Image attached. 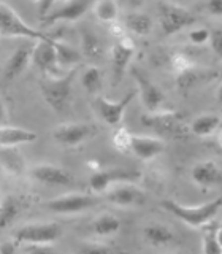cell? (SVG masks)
<instances>
[{"mask_svg":"<svg viewBox=\"0 0 222 254\" xmlns=\"http://www.w3.org/2000/svg\"><path fill=\"white\" fill-rule=\"evenodd\" d=\"M124 26L127 30H130L135 35L146 37L151 34V30H153V19L145 13L133 11V13H127L124 16Z\"/></svg>","mask_w":222,"mask_h":254,"instance_id":"603a6c76","label":"cell"},{"mask_svg":"<svg viewBox=\"0 0 222 254\" xmlns=\"http://www.w3.org/2000/svg\"><path fill=\"white\" fill-rule=\"evenodd\" d=\"M81 53L84 58L97 61L103 56V46L100 38L89 29L81 30Z\"/></svg>","mask_w":222,"mask_h":254,"instance_id":"d4e9b609","label":"cell"},{"mask_svg":"<svg viewBox=\"0 0 222 254\" xmlns=\"http://www.w3.org/2000/svg\"><path fill=\"white\" fill-rule=\"evenodd\" d=\"M162 206L166 211H170L173 216L184 221L190 227H203L218 214L219 208L222 206V197L200 206H186L171 200V198H166V200H162Z\"/></svg>","mask_w":222,"mask_h":254,"instance_id":"7a4b0ae2","label":"cell"},{"mask_svg":"<svg viewBox=\"0 0 222 254\" xmlns=\"http://www.w3.org/2000/svg\"><path fill=\"white\" fill-rule=\"evenodd\" d=\"M70 2H73V0H42V2H40V18L46 16L50 11L56 10V8L68 5Z\"/></svg>","mask_w":222,"mask_h":254,"instance_id":"e575fe53","label":"cell"},{"mask_svg":"<svg viewBox=\"0 0 222 254\" xmlns=\"http://www.w3.org/2000/svg\"><path fill=\"white\" fill-rule=\"evenodd\" d=\"M221 75H222V71H221Z\"/></svg>","mask_w":222,"mask_h":254,"instance_id":"f5cc1de1","label":"cell"},{"mask_svg":"<svg viewBox=\"0 0 222 254\" xmlns=\"http://www.w3.org/2000/svg\"><path fill=\"white\" fill-rule=\"evenodd\" d=\"M0 161L14 175L22 172V159L21 156H18V153L13 148H3V151H0Z\"/></svg>","mask_w":222,"mask_h":254,"instance_id":"1f68e13d","label":"cell"},{"mask_svg":"<svg viewBox=\"0 0 222 254\" xmlns=\"http://www.w3.org/2000/svg\"><path fill=\"white\" fill-rule=\"evenodd\" d=\"M208 10L216 14V16H222V0H210L208 3Z\"/></svg>","mask_w":222,"mask_h":254,"instance_id":"b9f144b4","label":"cell"},{"mask_svg":"<svg viewBox=\"0 0 222 254\" xmlns=\"http://www.w3.org/2000/svg\"><path fill=\"white\" fill-rule=\"evenodd\" d=\"M132 76L135 79V83H137V91L140 94L141 105L145 107L148 113H154V111L161 110L165 102V95L161 87L151 81L140 68H133Z\"/></svg>","mask_w":222,"mask_h":254,"instance_id":"9c48e42d","label":"cell"},{"mask_svg":"<svg viewBox=\"0 0 222 254\" xmlns=\"http://www.w3.org/2000/svg\"><path fill=\"white\" fill-rule=\"evenodd\" d=\"M38 135L32 130L14 126H0V148H14L18 145H26L37 140Z\"/></svg>","mask_w":222,"mask_h":254,"instance_id":"ffe728a7","label":"cell"},{"mask_svg":"<svg viewBox=\"0 0 222 254\" xmlns=\"http://www.w3.org/2000/svg\"><path fill=\"white\" fill-rule=\"evenodd\" d=\"M221 121L222 118L218 115H202L195 118L189 126V130L192 132L197 137H210L214 132H216L221 127Z\"/></svg>","mask_w":222,"mask_h":254,"instance_id":"7402d4cb","label":"cell"},{"mask_svg":"<svg viewBox=\"0 0 222 254\" xmlns=\"http://www.w3.org/2000/svg\"><path fill=\"white\" fill-rule=\"evenodd\" d=\"M200 81V73L197 71V68L186 70L182 73L174 75V83L181 94H187L189 91H192V87Z\"/></svg>","mask_w":222,"mask_h":254,"instance_id":"f546056e","label":"cell"},{"mask_svg":"<svg viewBox=\"0 0 222 254\" xmlns=\"http://www.w3.org/2000/svg\"><path fill=\"white\" fill-rule=\"evenodd\" d=\"M143 237L151 246H166L171 245L174 242V235L171 232V229L165 224H148L143 229Z\"/></svg>","mask_w":222,"mask_h":254,"instance_id":"44dd1931","label":"cell"},{"mask_svg":"<svg viewBox=\"0 0 222 254\" xmlns=\"http://www.w3.org/2000/svg\"><path fill=\"white\" fill-rule=\"evenodd\" d=\"M190 177H192L197 186H200L203 189L216 188L222 185V170L213 161H203L195 164L192 172H190Z\"/></svg>","mask_w":222,"mask_h":254,"instance_id":"e0dca14e","label":"cell"},{"mask_svg":"<svg viewBox=\"0 0 222 254\" xmlns=\"http://www.w3.org/2000/svg\"><path fill=\"white\" fill-rule=\"evenodd\" d=\"M32 64L43 71V75L57 73V54L54 48V38L48 37L45 40H37L32 53Z\"/></svg>","mask_w":222,"mask_h":254,"instance_id":"7c38bea8","label":"cell"},{"mask_svg":"<svg viewBox=\"0 0 222 254\" xmlns=\"http://www.w3.org/2000/svg\"><path fill=\"white\" fill-rule=\"evenodd\" d=\"M219 129H222V121H221V127H219Z\"/></svg>","mask_w":222,"mask_h":254,"instance_id":"f907efd6","label":"cell"},{"mask_svg":"<svg viewBox=\"0 0 222 254\" xmlns=\"http://www.w3.org/2000/svg\"><path fill=\"white\" fill-rule=\"evenodd\" d=\"M218 102L222 105V83H221L219 87H218Z\"/></svg>","mask_w":222,"mask_h":254,"instance_id":"bcb514c9","label":"cell"},{"mask_svg":"<svg viewBox=\"0 0 222 254\" xmlns=\"http://www.w3.org/2000/svg\"><path fill=\"white\" fill-rule=\"evenodd\" d=\"M168 64H170V70L174 75L182 73V71H186V70L195 68V62L190 59V56H187L186 53H179V51L173 53L170 56Z\"/></svg>","mask_w":222,"mask_h":254,"instance_id":"4dcf8cb0","label":"cell"},{"mask_svg":"<svg viewBox=\"0 0 222 254\" xmlns=\"http://www.w3.org/2000/svg\"><path fill=\"white\" fill-rule=\"evenodd\" d=\"M87 164H89V169H92L94 172H97V170H99V164H97V162H94V161H89V162H87Z\"/></svg>","mask_w":222,"mask_h":254,"instance_id":"f6af8a7d","label":"cell"},{"mask_svg":"<svg viewBox=\"0 0 222 254\" xmlns=\"http://www.w3.org/2000/svg\"><path fill=\"white\" fill-rule=\"evenodd\" d=\"M97 132L95 126L92 124H86V123H67V124H60L54 129L53 137L54 140L60 143L63 146L73 148L78 146L79 143H83L89 137Z\"/></svg>","mask_w":222,"mask_h":254,"instance_id":"30bf717a","label":"cell"},{"mask_svg":"<svg viewBox=\"0 0 222 254\" xmlns=\"http://www.w3.org/2000/svg\"><path fill=\"white\" fill-rule=\"evenodd\" d=\"M32 53H34V46L30 45H22L16 48L10 56V59L5 64V79L10 81V79L24 73L32 62Z\"/></svg>","mask_w":222,"mask_h":254,"instance_id":"d6986e66","label":"cell"},{"mask_svg":"<svg viewBox=\"0 0 222 254\" xmlns=\"http://www.w3.org/2000/svg\"><path fill=\"white\" fill-rule=\"evenodd\" d=\"M143 2H145V0H129V3H130L132 8H140L143 5Z\"/></svg>","mask_w":222,"mask_h":254,"instance_id":"ee69618b","label":"cell"},{"mask_svg":"<svg viewBox=\"0 0 222 254\" xmlns=\"http://www.w3.org/2000/svg\"><path fill=\"white\" fill-rule=\"evenodd\" d=\"M135 54V43L129 35L117 38L111 48V59H113V84L122 81L127 67Z\"/></svg>","mask_w":222,"mask_h":254,"instance_id":"8fae6325","label":"cell"},{"mask_svg":"<svg viewBox=\"0 0 222 254\" xmlns=\"http://www.w3.org/2000/svg\"><path fill=\"white\" fill-rule=\"evenodd\" d=\"M121 221H119L114 214H100V216L92 222V230L99 237H110L114 235L121 230Z\"/></svg>","mask_w":222,"mask_h":254,"instance_id":"4316f807","label":"cell"},{"mask_svg":"<svg viewBox=\"0 0 222 254\" xmlns=\"http://www.w3.org/2000/svg\"><path fill=\"white\" fill-rule=\"evenodd\" d=\"M0 37H24L34 38L37 42V40H45L50 35L32 29L11 6H8L6 3H0Z\"/></svg>","mask_w":222,"mask_h":254,"instance_id":"5b68a950","label":"cell"},{"mask_svg":"<svg viewBox=\"0 0 222 254\" xmlns=\"http://www.w3.org/2000/svg\"><path fill=\"white\" fill-rule=\"evenodd\" d=\"M19 250L24 253H51L54 251L53 243H22V246H19Z\"/></svg>","mask_w":222,"mask_h":254,"instance_id":"8d00e7d4","label":"cell"},{"mask_svg":"<svg viewBox=\"0 0 222 254\" xmlns=\"http://www.w3.org/2000/svg\"><path fill=\"white\" fill-rule=\"evenodd\" d=\"M56 54H57V62L60 67H78V64L83 61V53L75 50L73 46L60 42V40H54Z\"/></svg>","mask_w":222,"mask_h":254,"instance_id":"cb8c5ba5","label":"cell"},{"mask_svg":"<svg viewBox=\"0 0 222 254\" xmlns=\"http://www.w3.org/2000/svg\"><path fill=\"white\" fill-rule=\"evenodd\" d=\"M6 118H8V113H6L5 103H3V100H2V99H0V126L6 123Z\"/></svg>","mask_w":222,"mask_h":254,"instance_id":"7bdbcfd3","label":"cell"},{"mask_svg":"<svg viewBox=\"0 0 222 254\" xmlns=\"http://www.w3.org/2000/svg\"><path fill=\"white\" fill-rule=\"evenodd\" d=\"M125 26H124V24H119V22H111V26H110V34L111 35H113L116 40L117 38H121V37H124V35H127L125 34Z\"/></svg>","mask_w":222,"mask_h":254,"instance_id":"ab89813d","label":"cell"},{"mask_svg":"<svg viewBox=\"0 0 222 254\" xmlns=\"http://www.w3.org/2000/svg\"><path fill=\"white\" fill-rule=\"evenodd\" d=\"M76 73L78 67L71 68L63 76L45 75L40 79V91H42L43 99L54 111H63L68 107V102L71 97V87H73Z\"/></svg>","mask_w":222,"mask_h":254,"instance_id":"6da1fadb","label":"cell"},{"mask_svg":"<svg viewBox=\"0 0 222 254\" xmlns=\"http://www.w3.org/2000/svg\"><path fill=\"white\" fill-rule=\"evenodd\" d=\"M202 251L205 254H218L222 253V246L218 240V229L216 227H208L203 234V246Z\"/></svg>","mask_w":222,"mask_h":254,"instance_id":"d6a6232c","label":"cell"},{"mask_svg":"<svg viewBox=\"0 0 222 254\" xmlns=\"http://www.w3.org/2000/svg\"><path fill=\"white\" fill-rule=\"evenodd\" d=\"M0 202H2V198H0Z\"/></svg>","mask_w":222,"mask_h":254,"instance_id":"816d5d0a","label":"cell"},{"mask_svg":"<svg viewBox=\"0 0 222 254\" xmlns=\"http://www.w3.org/2000/svg\"><path fill=\"white\" fill-rule=\"evenodd\" d=\"M94 13L99 21L111 24L117 18V3L114 0H97L94 5Z\"/></svg>","mask_w":222,"mask_h":254,"instance_id":"f1b7e54d","label":"cell"},{"mask_svg":"<svg viewBox=\"0 0 222 254\" xmlns=\"http://www.w3.org/2000/svg\"><path fill=\"white\" fill-rule=\"evenodd\" d=\"M216 143H218V146H219V149L222 151V129H221V133L218 135V138H216Z\"/></svg>","mask_w":222,"mask_h":254,"instance_id":"7dc6e473","label":"cell"},{"mask_svg":"<svg viewBox=\"0 0 222 254\" xmlns=\"http://www.w3.org/2000/svg\"><path fill=\"white\" fill-rule=\"evenodd\" d=\"M218 240H219V243H221V246H222V227L218 230Z\"/></svg>","mask_w":222,"mask_h":254,"instance_id":"c3c4849f","label":"cell"},{"mask_svg":"<svg viewBox=\"0 0 222 254\" xmlns=\"http://www.w3.org/2000/svg\"><path fill=\"white\" fill-rule=\"evenodd\" d=\"M140 178L138 170H125V169H108V170H97L92 173L89 180V186L95 192H103L110 189L116 183L121 181H132Z\"/></svg>","mask_w":222,"mask_h":254,"instance_id":"9a60e30c","label":"cell"},{"mask_svg":"<svg viewBox=\"0 0 222 254\" xmlns=\"http://www.w3.org/2000/svg\"><path fill=\"white\" fill-rule=\"evenodd\" d=\"M111 143L117 151H130V143H132V133L125 129V127H116V130L113 132V137H111Z\"/></svg>","mask_w":222,"mask_h":254,"instance_id":"836d02e7","label":"cell"},{"mask_svg":"<svg viewBox=\"0 0 222 254\" xmlns=\"http://www.w3.org/2000/svg\"><path fill=\"white\" fill-rule=\"evenodd\" d=\"M19 250V245L16 242H2L0 243V254H11Z\"/></svg>","mask_w":222,"mask_h":254,"instance_id":"60d3db41","label":"cell"},{"mask_svg":"<svg viewBox=\"0 0 222 254\" xmlns=\"http://www.w3.org/2000/svg\"><path fill=\"white\" fill-rule=\"evenodd\" d=\"M102 83H103V76L99 67L89 65L81 75V84L84 89L89 94H97L102 91Z\"/></svg>","mask_w":222,"mask_h":254,"instance_id":"83f0119b","label":"cell"},{"mask_svg":"<svg viewBox=\"0 0 222 254\" xmlns=\"http://www.w3.org/2000/svg\"><path fill=\"white\" fill-rule=\"evenodd\" d=\"M157 16L164 37L178 34L179 30L187 29L197 22V16L192 11L170 2H161L157 5Z\"/></svg>","mask_w":222,"mask_h":254,"instance_id":"277c9868","label":"cell"},{"mask_svg":"<svg viewBox=\"0 0 222 254\" xmlns=\"http://www.w3.org/2000/svg\"><path fill=\"white\" fill-rule=\"evenodd\" d=\"M89 6H91V0H73L68 5L56 8V10L50 11L46 16H42L40 18V24H42V27H50L60 21H78L87 13Z\"/></svg>","mask_w":222,"mask_h":254,"instance_id":"4fadbf2b","label":"cell"},{"mask_svg":"<svg viewBox=\"0 0 222 254\" xmlns=\"http://www.w3.org/2000/svg\"><path fill=\"white\" fill-rule=\"evenodd\" d=\"M107 198L111 203L119 206H132V205H141L145 202L146 195L138 186L132 185L130 181H121L108 189Z\"/></svg>","mask_w":222,"mask_h":254,"instance_id":"2e32d148","label":"cell"},{"mask_svg":"<svg viewBox=\"0 0 222 254\" xmlns=\"http://www.w3.org/2000/svg\"><path fill=\"white\" fill-rule=\"evenodd\" d=\"M210 43H211L213 51L216 53L219 58L222 59V27H218V29H213L211 30Z\"/></svg>","mask_w":222,"mask_h":254,"instance_id":"74e56055","label":"cell"},{"mask_svg":"<svg viewBox=\"0 0 222 254\" xmlns=\"http://www.w3.org/2000/svg\"><path fill=\"white\" fill-rule=\"evenodd\" d=\"M210 35H211V32L208 29L200 27V29H194L189 32V40L194 45H205L206 42H210Z\"/></svg>","mask_w":222,"mask_h":254,"instance_id":"d590c367","label":"cell"},{"mask_svg":"<svg viewBox=\"0 0 222 254\" xmlns=\"http://www.w3.org/2000/svg\"><path fill=\"white\" fill-rule=\"evenodd\" d=\"M141 124L148 129L154 130L161 137L168 138H184L187 129L184 124V115L179 111H154L141 116Z\"/></svg>","mask_w":222,"mask_h":254,"instance_id":"3957f363","label":"cell"},{"mask_svg":"<svg viewBox=\"0 0 222 254\" xmlns=\"http://www.w3.org/2000/svg\"><path fill=\"white\" fill-rule=\"evenodd\" d=\"M30 175L38 183L48 186H71L75 183L73 175L56 164H38L32 169Z\"/></svg>","mask_w":222,"mask_h":254,"instance_id":"5bb4252c","label":"cell"},{"mask_svg":"<svg viewBox=\"0 0 222 254\" xmlns=\"http://www.w3.org/2000/svg\"><path fill=\"white\" fill-rule=\"evenodd\" d=\"M62 235V227L57 222H32L19 227L14 234V242L22 243H54Z\"/></svg>","mask_w":222,"mask_h":254,"instance_id":"8992f818","label":"cell"},{"mask_svg":"<svg viewBox=\"0 0 222 254\" xmlns=\"http://www.w3.org/2000/svg\"><path fill=\"white\" fill-rule=\"evenodd\" d=\"M111 248L110 246H107V245H97V243H92V242H89V245H84V246H81V251H86V253H107V251H110Z\"/></svg>","mask_w":222,"mask_h":254,"instance_id":"f35d334b","label":"cell"},{"mask_svg":"<svg viewBox=\"0 0 222 254\" xmlns=\"http://www.w3.org/2000/svg\"><path fill=\"white\" fill-rule=\"evenodd\" d=\"M138 91H130L127 92L121 100H108L103 95H97L94 99V110L97 111V115L102 118L103 123H107L108 126H119L124 118L125 108L129 107V103L137 97Z\"/></svg>","mask_w":222,"mask_h":254,"instance_id":"ba28073f","label":"cell"},{"mask_svg":"<svg viewBox=\"0 0 222 254\" xmlns=\"http://www.w3.org/2000/svg\"><path fill=\"white\" fill-rule=\"evenodd\" d=\"M34 2H42V0H34Z\"/></svg>","mask_w":222,"mask_h":254,"instance_id":"681fc988","label":"cell"},{"mask_svg":"<svg viewBox=\"0 0 222 254\" xmlns=\"http://www.w3.org/2000/svg\"><path fill=\"white\" fill-rule=\"evenodd\" d=\"M22 203L21 198L14 195H8L0 202V229H5L11 224V222L18 218V214L21 213Z\"/></svg>","mask_w":222,"mask_h":254,"instance_id":"484cf974","label":"cell"},{"mask_svg":"<svg viewBox=\"0 0 222 254\" xmlns=\"http://www.w3.org/2000/svg\"><path fill=\"white\" fill-rule=\"evenodd\" d=\"M165 149V143L161 138L146 137V135H132L130 151L141 161H151Z\"/></svg>","mask_w":222,"mask_h":254,"instance_id":"ac0fdd59","label":"cell"},{"mask_svg":"<svg viewBox=\"0 0 222 254\" xmlns=\"http://www.w3.org/2000/svg\"><path fill=\"white\" fill-rule=\"evenodd\" d=\"M99 203V198L91 194H63L59 197H54L51 200L45 202V208L51 213H59V214H76L92 208Z\"/></svg>","mask_w":222,"mask_h":254,"instance_id":"52a82bcc","label":"cell"}]
</instances>
